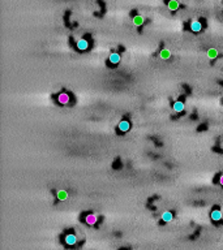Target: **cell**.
Wrapping results in <instances>:
<instances>
[{
	"label": "cell",
	"instance_id": "cell-1",
	"mask_svg": "<svg viewBox=\"0 0 223 250\" xmlns=\"http://www.w3.org/2000/svg\"><path fill=\"white\" fill-rule=\"evenodd\" d=\"M117 129H119V132L125 133V132H128L130 129V123L128 120H121L120 123H119V125H117Z\"/></svg>",
	"mask_w": 223,
	"mask_h": 250
},
{
	"label": "cell",
	"instance_id": "cell-2",
	"mask_svg": "<svg viewBox=\"0 0 223 250\" xmlns=\"http://www.w3.org/2000/svg\"><path fill=\"white\" fill-rule=\"evenodd\" d=\"M64 241H65V244H67L68 246H73L74 244L77 242V237H76L73 233H68V235L64 237Z\"/></svg>",
	"mask_w": 223,
	"mask_h": 250
},
{
	"label": "cell",
	"instance_id": "cell-3",
	"mask_svg": "<svg viewBox=\"0 0 223 250\" xmlns=\"http://www.w3.org/2000/svg\"><path fill=\"white\" fill-rule=\"evenodd\" d=\"M69 101H70V98H69V94H67V93H60L58 95L59 104H68Z\"/></svg>",
	"mask_w": 223,
	"mask_h": 250
},
{
	"label": "cell",
	"instance_id": "cell-4",
	"mask_svg": "<svg viewBox=\"0 0 223 250\" xmlns=\"http://www.w3.org/2000/svg\"><path fill=\"white\" fill-rule=\"evenodd\" d=\"M120 54H119V52H111L110 54V58H108V60H110V63L111 64H119V63H120Z\"/></svg>",
	"mask_w": 223,
	"mask_h": 250
},
{
	"label": "cell",
	"instance_id": "cell-5",
	"mask_svg": "<svg viewBox=\"0 0 223 250\" xmlns=\"http://www.w3.org/2000/svg\"><path fill=\"white\" fill-rule=\"evenodd\" d=\"M191 30L193 31V33H200L201 30H202V24H201L200 21H192L191 22Z\"/></svg>",
	"mask_w": 223,
	"mask_h": 250
},
{
	"label": "cell",
	"instance_id": "cell-6",
	"mask_svg": "<svg viewBox=\"0 0 223 250\" xmlns=\"http://www.w3.org/2000/svg\"><path fill=\"white\" fill-rule=\"evenodd\" d=\"M77 48L80 50V51H85V50L89 48V42L86 39H80L77 42Z\"/></svg>",
	"mask_w": 223,
	"mask_h": 250
},
{
	"label": "cell",
	"instance_id": "cell-7",
	"mask_svg": "<svg viewBox=\"0 0 223 250\" xmlns=\"http://www.w3.org/2000/svg\"><path fill=\"white\" fill-rule=\"evenodd\" d=\"M211 219H213L214 221H219L221 219H222V212H221V210H218V208H215V210H213L211 211Z\"/></svg>",
	"mask_w": 223,
	"mask_h": 250
},
{
	"label": "cell",
	"instance_id": "cell-8",
	"mask_svg": "<svg viewBox=\"0 0 223 250\" xmlns=\"http://www.w3.org/2000/svg\"><path fill=\"white\" fill-rule=\"evenodd\" d=\"M173 109L176 111V112H183L184 111V102H181V101H176L175 103H173Z\"/></svg>",
	"mask_w": 223,
	"mask_h": 250
},
{
	"label": "cell",
	"instance_id": "cell-9",
	"mask_svg": "<svg viewBox=\"0 0 223 250\" xmlns=\"http://www.w3.org/2000/svg\"><path fill=\"white\" fill-rule=\"evenodd\" d=\"M172 218H173V215H172L171 211H166V212L162 214V220L165 221V223H168V221H171Z\"/></svg>",
	"mask_w": 223,
	"mask_h": 250
},
{
	"label": "cell",
	"instance_id": "cell-10",
	"mask_svg": "<svg viewBox=\"0 0 223 250\" xmlns=\"http://www.w3.org/2000/svg\"><path fill=\"white\" fill-rule=\"evenodd\" d=\"M208 58L209 59H217V58H218V50L209 48L208 50Z\"/></svg>",
	"mask_w": 223,
	"mask_h": 250
},
{
	"label": "cell",
	"instance_id": "cell-11",
	"mask_svg": "<svg viewBox=\"0 0 223 250\" xmlns=\"http://www.w3.org/2000/svg\"><path fill=\"white\" fill-rule=\"evenodd\" d=\"M167 5H168V9L170 10H176L179 8V2L177 0H170Z\"/></svg>",
	"mask_w": 223,
	"mask_h": 250
},
{
	"label": "cell",
	"instance_id": "cell-12",
	"mask_svg": "<svg viewBox=\"0 0 223 250\" xmlns=\"http://www.w3.org/2000/svg\"><path fill=\"white\" fill-rule=\"evenodd\" d=\"M144 17H142V16H134V17H133V24L136 25V26H141V25H142L144 24Z\"/></svg>",
	"mask_w": 223,
	"mask_h": 250
},
{
	"label": "cell",
	"instance_id": "cell-13",
	"mask_svg": "<svg viewBox=\"0 0 223 250\" xmlns=\"http://www.w3.org/2000/svg\"><path fill=\"white\" fill-rule=\"evenodd\" d=\"M85 221L88 223L89 225H94L95 223H97V216H94V215H88L86 216V219H85Z\"/></svg>",
	"mask_w": 223,
	"mask_h": 250
},
{
	"label": "cell",
	"instance_id": "cell-14",
	"mask_svg": "<svg viewBox=\"0 0 223 250\" xmlns=\"http://www.w3.org/2000/svg\"><path fill=\"white\" fill-rule=\"evenodd\" d=\"M68 198V193L65 190H59L58 192V199L59 201H65Z\"/></svg>",
	"mask_w": 223,
	"mask_h": 250
},
{
	"label": "cell",
	"instance_id": "cell-15",
	"mask_svg": "<svg viewBox=\"0 0 223 250\" xmlns=\"http://www.w3.org/2000/svg\"><path fill=\"white\" fill-rule=\"evenodd\" d=\"M170 56H171V51H170V50H162V51H161V58L163 60L168 59Z\"/></svg>",
	"mask_w": 223,
	"mask_h": 250
},
{
	"label": "cell",
	"instance_id": "cell-16",
	"mask_svg": "<svg viewBox=\"0 0 223 250\" xmlns=\"http://www.w3.org/2000/svg\"><path fill=\"white\" fill-rule=\"evenodd\" d=\"M219 184L223 186V176H221V179H219Z\"/></svg>",
	"mask_w": 223,
	"mask_h": 250
}]
</instances>
